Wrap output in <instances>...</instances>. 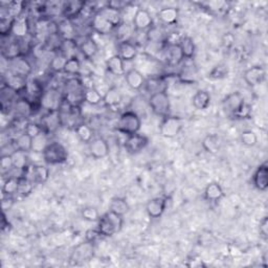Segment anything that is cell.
I'll use <instances>...</instances> for the list:
<instances>
[{"label": "cell", "mask_w": 268, "mask_h": 268, "mask_svg": "<svg viewBox=\"0 0 268 268\" xmlns=\"http://www.w3.org/2000/svg\"><path fill=\"white\" fill-rule=\"evenodd\" d=\"M101 233L99 232V229H89L86 232V241L95 243L97 240L101 237Z\"/></svg>", "instance_id": "680465c9"}, {"label": "cell", "mask_w": 268, "mask_h": 268, "mask_svg": "<svg viewBox=\"0 0 268 268\" xmlns=\"http://www.w3.org/2000/svg\"><path fill=\"white\" fill-rule=\"evenodd\" d=\"M3 54H4V57L10 61L13 59H16L18 57L23 56L20 43L17 42V41H14V42L8 44L6 50L3 51Z\"/></svg>", "instance_id": "7bdbcfd3"}, {"label": "cell", "mask_w": 268, "mask_h": 268, "mask_svg": "<svg viewBox=\"0 0 268 268\" xmlns=\"http://www.w3.org/2000/svg\"><path fill=\"white\" fill-rule=\"evenodd\" d=\"M85 7V2L81 0H72V1L63 2L61 6L62 15L65 17V19L71 20L73 18H77Z\"/></svg>", "instance_id": "5bb4252c"}, {"label": "cell", "mask_w": 268, "mask_h": 268, "mask_svg": "<svg viewBox=\"0 0 268 268\" xmlns=\"http://www.w3.org/2000/svg\"><path fill=\"white\" fill-rule=\"evenodd\" d=\"M149 106L152 110V112L157 116L164 117L169 115L171 104L170 98L167 92L164 90L153 92L149 99Z\"/></svg>", "instance_id": "277c9868"}, {"label": "cell", "mask_w": 268, "mask_h": 268, "mask_svg": "<svg viewBox=\"0 0 268 268\" xmlns=\"http://www.w3.org/2000/svg\"><path fill=\"white\" fill-rule=\"evenodd\" d=\"M43 161L49 164H61L68 159L66 148L58 142H53L48 145L42 152Z\"/></svg>", "instance_id": "3957f363"}, {"label": "cell", "mask_w": 268, "mask_h": 268, "mask_svg": "<svg viewBox=\"0 0 268 268\" xmlns=\"http://www.w3.org/2000/svg\"><path fill=\"white\" fill-rule=\"evenodd\" d=\"M123 216L108 211L102 215L98 221V229L103 237H112L119 233L123 228Z\"/></svg>", "instance_id": "6da1fadb"}, {"label": "cell", "mask_w": 268, "mask_h": 268, "mask_svg": "<svg viewBox=\"0 0 268 268\" xmlns=\"http://www.w3.org/2000/svg\"><path fill=\"white\" fill-rule=\"evenodd\" d=\"M60 100L61 98L59 92L54 89H50L42 95L40 102L43 108L48 109L49 111H54V110H58L60 107Z\"/></svg>", "instance_id": "2e32d148"}, {"label": "cell", "mask_w": 268, "mask_h": 268, "mask_svg": "<svg viewBox=\"0 0 268 268\" xmlns=\"http://www.w3.org/2000/svg\"><path fill=\"white\" fill-rule=\"evenodd\" d=\"M95 254V247L94 243L85 241L80 243L76 248L73 249L71 259L76 262H85L89 261L90 259L94 257Z\"/></svg>", "instance_id": "8fae6325"}, {"label": "cell", "mask_w": 268, "mask_h": 268, "mask_svg": "<svg viewBox=\"0 0 268 268\" xmlns=\"http://www.w3.org/2000/svg\"><path fill=\"white\" fill-rule=\"evenodd\" d=\"M148 144H149V138H148L146 135L135 133V134L127 136L126 141L124 143V147L127 153L135 155V154L141 153L148 146Z\"/></svg>", "instance_id": "8992f818"}, {"label": "cell", "mask_w": 268, "mask_h": 268, "mask_svg": "<svg viewBox=\"0 0 268 268\" xmlns=\"http://www.w3.org/2000/svg\"><path fill=\"white\" fill-rule=\"evenodd\" d=\"M23 7H24V2L22 1H14L8 3L7 6V16L12 17V18H18L21 16V13L23 12Z\"/></svg>", "instance_id": "816d5d0a"}, {"label": "cell", "mask_w": 268, "mask_h": 268, "mask_svg": "<svg viewBox=\"0 0 268 268\" xmlns=\"http://www.w3.org/2000/svg\"><path fill=\"white\" fill-rule=\"evenodd\" d=\"M79 50L86 59H92L99 53V46L92 38H86L79 46Z\"/></svg>", "instance_id": "4dcf8cb0"}, {"label": "cell", "mask_w": 268, "mask_h": 268, "mask_svg": "<svg viewBox=\"0 0 268 268\" xmlns=\"http://www.w3.org/2000/svg\"><path fill=\"white\" fill-rule=\"evenodd\" d=\"M266 78V71L265 68L261 65H255L249 67L244 71L243 79L246 84L249 87H257L261 85L262 83L265 81Z\"/></svg>", "instance_id": "52a82bcc"}, {"label": "cell", "mask_w": 268, "mask_h": 268, "mask_svg": "<svg viewBox=\"0 0 268 268\" xmlns=\"http://www.w3.org/2000/svg\"><path fill=\"white\" fill-rule=\"evenodd\" d=\"M109 211H111L119 216H125L130 212V206L123 197H113L109 203Z\"/></svg>", "instance_id": "f1b7e54d"}, {"label": "cell", "mask_w": 268, "mask_h": 268, "mask_svg": "<svg viewBox=\"0 0 268 268\" xmlns=\"http://www.w3.org/2000/svg\"><path fill=\"white\" fill-rule=\"evenodd\" d=\"M75 27L70 23V20L64 19L58 24V35L62 37L63 40L65 39H73L75 36Z\"/></svg>", "instance_id": "ab89813d"}, {"label": "cell", "mask_w": 268, "mask_h": 268, "mask_svg": "<svg viewBox=\"0 0 268 268\" xmlns=\"http://www.w3.org/2000/svg\"><path fill=\"white\" fill-rule=\"evenodd\" d=\"M137 49L136 46L130 41H122L118 42L117 45V56L121 58L124 62H131L137 57Z\"/></svg>", "instance_id": "e0dca14e"}, {"label": "cell", "mask_w": 268, "mask_h": 268, "mask_svg": "<svg viewBox=\"0 0 268 268\" xmlns=\"http://www.w3.org/2000/svg\"><path fill=\"white\" fill-rule=\"evenodd\" d=\"M29 32H30L29 20H27L25 17L21 16L15 18L11 31V34L15 37V38L21 40L25 38V36L29 34Z\"/></svg>", "instance_id": "ffe728a7"}, {"label": "cell", "mask_w": 268, "mask_h": 268, "mask_svg": "<svg viewBox=\"0 0 268 268\" xmlns=\"http://www.w3.org/2000/svg\"><path fill=\"white\" fill-rule=\"evenodd\" d=\"M24 132L34 138L35 136L44 132V128L36 123H27L24 126Z\"/></svg>", "instance_id": "11a10c76"}, {"label": "cell", "mask_w": 268, "mask_h": 268, "mask_svg": "<svg viewBox=\"0 0 268 268\" xmlns=\"http://www.w3.org/2000/svg\"><path fill=\"white\" fill-rule=\"evenodd\" d=\"M203 196L210 202H217L224 197V191L218 182H210L205 189Z\"/></svg>", "instance_id": "7402d4cb"}, {"label": "cell", "mask_w": 268, "mask_h": 268, "mask_svg": "<svg viewBox=\"0 0 268 268\" xmlns=\"http://www.w3.org/2000/svg\"><path fill=\"white\" fill-rule=\"evenodd\" d=\"M253 182L255 188L260 191V192H266L268 189V165L267 162H264L259 165L257 168L254 177Z\"/></svg>", "instance_id": "9a60e30c"}, {"label": "cell", "mask_w": 268, "mask_h": 268, "mask_svg": "<svg viewBox=\"0 0 268 268\" xmlns=\"http://www.w3.org/2000/svg\"><path fill=\"white\" fill-rule=\"evenodd\" d=\"M125 80L127 85L132 90H140L146 85V80L141 71L135 68L129 69L125 73Z\"/></svg>", "instance_id": "d6986e66"}, {"label": "cell", "mask_w": 268, "mask_h": 268, "mask_svg": "<svg viewBox=\"0 0 268 268\" xmlns=\"http://www.w3.org/2000/svg\"><path fill=\"white\" fill-rule=\"evenodd\" d=\"M83 100L86 102L87 104L96 106L103 102V96L96 87H88L84 90V95H83Z\"/></svg>", "instance_id": "836d02e7"}, {"label": "cell", "mask_w": 268, "mask_h": 268, "mask_svg": "<svg viewBox=\"0 0 268 268\" xmlns=\"http://www.w3.org/2000/svg\"><path fill=\"white\" fill-rule=\"evenodd\" d=\"M75 131L78 135V137L80 138V141L85 143V144H89L92 140H94V130H92V128L86 124H79L77 125V127L75 128Z\"/></svg>", "instance_id": "74e56055"}, {"label": "cell", "mask_w": 268, "mask_h": 268, "mask_svg": "<svg viewBox=\"0 0 268 268\" xmlns=\"http://www.w3.org/2000/svg\"><path fill=\"white\" fill-rule=\"evenodd\" d=\"M106 69L108 72H110L113 76H116V77L125 76V73H126L125 62L119 58L117 54H114V56H111L107 59Z\"/></svg>", "instance_id": "44dd1931"}, {"label": "cell", "mask_w": 268, "mask_h": 268, "mask_svg": "<svg viewBox=\"0 0 268 268\" xmlns=\"http://www.w3.org/2000/svg\"><path fill=\"white\" fill-rule=\"evenodd\" d=\"M259 233H260L261 237L263 239L268 238V218L265 216L260 221V224H259Z\"/></svg>", "instance_id": "6f0895ef"}, {"label": "cell", "mask_w": 268, "mask_h": 268, "mask_svg": "<svg viewBox=\"0 0 268 268\" xmlns=\"http://www.w3.org/2000/svg\"><path fill=\"white\" fill-rule=\"evenodd\" d=\"M82 66H81V61L78 59V57H73L70 59H67L65 66H64L63 72L67 73L69 76H79L81 72Z\"/></svg>", "instance_id": "b9f144b4"}, {"label": "cell", "mask_w": 268, "mask_h": 268, "mask_svg": "<svg viewBox=\"0 0 268 268\" xmlns=\"http://www.w3.org/2000/svg\"><path fill=\"white\" fill-rule=\"evenodd\" d=\"M159 16V19L167 25H173L177 23L178 17H179V11L178 8L174 6H168V7H162L161 10L157 13Z\"/></svg>", "instance_id": "cb8c5ba5"}, {"label": "cell", "mask_w": 268, "mask_h": 268, "mask_svg": "<svg viewBox=\"0 0 268 268\" xmlns=\"http://www.w3.org/2000/svg\"><path fill=\"white\" fill-rule=\"evenodd\" d=\"M60 122H61V118H60L58 110H54V111H49V113L45 115L43 119L42 127L46 131L53 132L60 126Z\"/></svg>", "instance_id": "1f68e13d"}, {"label": "cell", "mask_w": 268, "mask_h": 268, "mask_svg": "<svg viewBox=\"0 0 268 268\" xmlns=\"http://www.w3.org/2000/svg\"><path fill=\"white\" fill-rule=\"evenodd\" d=\"M15 146H16L15 150H19L25 153H29L32 151V148H33V137H31L29 134L23 132L15 140Z\"/></svg>", "instance_id": "8d00e7d4"}, {"label": "cell", "mask_w": 268, "mask_h": 268, "mask_svg": "<svg viewBox=\"0 0 268 268\" xmlns=\"http://www.w3.org/2000/svg\"><path fill=\"white\" fill-rule=\"evenodd\" d=\"M244 103H245L244 98L242 97L241 94H240V92L238 91L232 92V94L226 96V98L223 100L224 111L227 114L234 116L238 110L240 109V107H241Z\"/></svg>", "instance_id": "7c38bea8"}, {"label": "cell", "mask_w": 268, "mask_h": 268, "mask_svg": "<svg viewBox=\"0 0 268 268\" xmlns=\"http://www.w3.org/2000/svg\"><path fill=\"white\" fill-rule=\"evenodd\" d=\"M10 69L13 75L22 78H27L32 73V65L23 56L18 57L10 61Z\"/></svg>", "instance_id": "4fadbf2b"}, {"label": "cell", "mask_w": 268, "mask_h": 268, "mask_svg": "<svg viewBox=\"0 0 268 268\" xmlns=\"http://www.w3.org/2000/svg\"><path fill=\"white\" fill-rule=\"evenodd\" d=\"M82 218L88 222H97L100 219V213L95 207H85L81 211Z\"/></svg>", "instance_id": "7dc6e473"}, {"label": "cell", "mask_w": 268, "mask_h": 268, "mask_svg": "<svg viewBox=\"0 0 268 268\" xmlns=\"http://www.w3.org/2000/svg\"><path fill=\"white\" fill-rule=\"evenodd\" d=\"M32 177L37 183H45L50 178V169L42 164L34 165L32 169Z\"/></svg>", "instance_id": "d590c367"}, {"label": "cell", "mask_w": 268, "mask_h": 268, "mask_svg": "<svg viewBox=\"0 0 268 268\" xmlns=\"http://www.w3.org/2000/svg\"><path fill=\"white\" fill-rule=\"evenodd\" d=\"M91 26L94 31L100 35H108L114 30V26L100 12L97 13L94 18H92Z\"/></svg>", "instance_id": "ac0fdd59"}, {"label": "cell", "mask_w": 268, "mask_h": 268, "mask_svg": "<svg viewBox=\"0 0 268 268\" xmlns=\"http://www.w3.org/2000/svg\"><path fill=\"white\" fill-rule=\"evenodd\" d=\"M240 141L241 144L247 148L255 147L258 143V136L253 130H244L240 135Z\"/></svg>", "instance_id": "ee69618b"}, {"label": "cell", "mask_w": 268, "mask_h": 268, "mask_svg": "<svg viewBox=\"0 0 268 268\" xmlns=\"http://www.w3.org/2000/svg\"><path fill=\"white\" fill-rule=\"evenodd\" d=\"M252 111H253L252 106L249 105V104H247L246 102H245V103L241 107H240V109L238 110V111L236 112V114L234 116L237 117V118H240V119L248 118V117H251Z\"/></svg>", "instance_id": "9f6ffc18"}, {"label": "cell", "mask_w": 268, "mask_h": 268, "mask_svg": "<svg viewBox=\"0 0 268 268\" xmlns=\"http://www.w3.org/2000/svg\"><path fill=\"white\" fill-rule=\"evenodd\" d=\"M20 178L10 177L7 178L2 184V194L3 196H12L14 194L19 192Z\"/></svg>", "instance_id": "f35d334b"}, {"label": "cell", "mask_w": 268, "mask_h": 268, "mask_svg": "<svg viewBox=\"0 0 268 268\" xmlns=\"http://www.w3.org/2000/svg\"><path fill=\"white\" fill-rule=\"evenodd\" d=\"M142 127V119L136 112L134 111H126L119 116L118 121L116 122L115 129L123 134L131 135L138 133Z\"/></svg>", "instance_id": "7a4b0ae2"}, {"label": "cell", "mask_w": 268, "mask_h": 268, "mask_svg": "<svg viewBox=\"0 0 268 268\" xmlns=\"http://www.w3.org/2000/svg\"><path fill=\"white\" fill-rule=\"evenodd\" d=\"M117 33H116V38L119 40V42L122 41H128L129 36L131 34V27L127 23H122L117 27Z\"/></svg>", "instance_id": "db71d44e"}, {"label": "cell", "mask_w": 268, "mask_h": 268, "mask_svg": "<svg viewBox=\"0 0 268 268\" xmlns=\"http://www.w3.org/2000/svg\"><path fill=\"white\" fill-rule=\"evenodd\" d=\"M163 53L165 60L171 65H177L183 59L178 43H170Z\"/></svg>", "instance_id": "484cf974"}, {"label": "cell", "mask_w": 268, "mask_h": 268, "mask_svg": "<svg viewBox=\"0 0 268 268\" xmlns=\"http://www.w3.org/2000/svg\"><path fill=\"white\" fill-rule=\"evenodd\" d=\"M5 84L8 89H11L14 92H19V91L25 90L27 82H26L25 78L16 76L12 73V75L6 79Z\"/></svg>", "instance_id": "e575fe53"}, {"label": "cell", "mask_w": 268, "mask_h": 268, "mask_svg": "<svg viewBox=\"0 0 268 268\" xmlns=\"http://www.w3.org/2000/svg\"><path fill=\"white\" fill-rule=\"evenodd\" d=\"M66 61H67V58L61 53H58L51 61V68L56 72H61L63 71L64 66H65Z\"/></svg>", "instance_id": "681fc988"}, {"label": "cell", "mask_w": 268, "mask_h": 268, "mask_svg": "<svg viewBox=\"0 0 268 268\" xmlns=\"http://www.w3.org/2000/svg\"><path fill=\"white\" fill-rule=\"evenodd\" d=\"M50 144L49 142V137H48V134H46V132H42L40 133L39 135H37L33 138V148H32V151L33 152H36V153H41L44 151V149L46 147H48V145Z\"/></svg>", "instance_id": "60d3db41"}, {"label": "cell", "mask_w": 268, "mask_h": 268, "mask_svg": "<svg viewBox=\"0 0 268 268\" xmlns=\"http://www.w3.org/2000/svg\"><path fill=\"white\" fill-rule=\"evenodd\" d=\"M164 34L161 30L157 29V27H152L149 31L147 32V41L148 42H152V43H157V44H161L164 42Z\"/></svg>", "instance_id": "bcb514c9"}, {"label": "cell", "mask_w": 268, "mask_h": 268, "mask_svg": "<svg viewBox=\"0 0 268 268\" xmlns=\"http://www.w3.org/2000/svg\"><path fill=\"white\" fill-rule=\"evenodd\" d=\"M25 91L29 92V95L36 99H41L42 95L44 94L41 85L37 81L27 82V85L25 88Z\"/></svg>", "instance_id": "f907efd6"}, {"label": "cell", "mask_w": 268, "mask_h": 268, "mask_svg": "<svg viewBox=\"0 0 268 268\" xmlns=\"http://www.w3.org/2000/svg\"><path fill=\"white\" fill-rule=\"evenodd\" d=\"M183 128V119L179 116L167 115L162 117L160 125V133L164 138H175Z\"/></svg>", "instance_id": "5b68a950"}, {"label": "cell", "mask_w": 268, "mask_h": 268, "mask_svg": "<svg viewBox=\"0 0 268 268\" xmlns=\"http://www.w3.org/2000/svg\"><path fill=\"white\" fill-rule=\"evenodd\" d=\"M167 208V198L165 197H154L147 202L146 212L148 216L152 219L161 218Z\"/></svg>", "instance_id": "30bf717a"}, {"label": "cell", "mask_w": 268, "mask_h": 268, "mask_svg": "<svg viewBox=\"0 0 268 268\" xmlns=\"http://www.w3.org/2000/svg\"><path fill=\"white\" fill-rule=\"evenodd\" d=\"M13 157V163H14V169H24L26 167V161H27V153L19 150H15L12 153Z\"/></svg>", "instance_id": "c3c4849f"}, {"label": "cell", "mask_w": 268, "mask_h": 268, "mask_svg": "<svg viewBox=\"0 0 268 268\" xmlns=\"http://www.w3.org/2000/svg\"><path fill=\"white\" fill-rule=\"evenodd\" d=\"M89 152L90 155L95 160H103L109 155L110 148L108 142L104 137H95L89 144Z\"/></svg>", "instance_id": "9c48e42d"}, {"label": "cell", "mask_w": 268, "mask_h": 268, "mask_svg": "<svg viewBox=\"0 0 268 268\" xmlns=\"http://www.w3.org/2000/svg\"><path fill=\"white\" fill-rule=\"evenodd\" d=\"M132 24L138 32H148L153 27V18L145 8L138 7L134 14Z\"/></svg>", "instance_id": "ba28073f"}, {"label": "cell", "mask_w": 268, "mask_h": 268, "mask_svg": "<svg viewBox=\"0 0 268 268\" xmlns=\"http://www.w3.org/2000/svg\"><path fill=\"white\" fill-rule=\"evenodd\" d=\"M15 111L21 116H27L33 111V105L27 100H19L15 105Z\"/></svg>", "instance_id": "f6af8a7d"}, {"label": "cell", "mask_w": 268, "mask_h": 268, "mask_svg": "<svg viewBox=\"0 0 268 268\" xmlns=\"http://www.w3.org/2000/svg\"><path fill=\"white\" fill-rule=\"evenodd\" d=\"M192 105L197 110H206L211 105V95L207 90H198L192 98Z\"/></svg>", "instance_id": "4316f807"}, {"label": "cell", "mask_w": 268, "mask_h": 268, "mask_svg": "<svg viewBox=\"0 0 268 268\" xmlns=\"http://www.w3.org/2000/svg\"><path fill=\"white\" fill-rule=\"evenodd\" d=\"M178 46L181 51L183 59H192L195 54L196 46L190 36H182L178 41Z\"/></svg>", "instance_id": "d4e9b609"}, {"label": "cell", "mask_w": 268, "mask_h": 268, "mask_svg": "<svg viewBox=\"0 0 268 268\" xmlns=\"http://www.w3.org/2000/svg\"><path fill=\"white\" fill-rule=\"evenodd\" d=\"M0 168H1V173H8L12 169H14L13 157L12 154H4L0 159Z\"/></svg>", "instance_id": "f5cc1de1"}, {"label": "cell", "mask_w": 268, "mask_h": 268, "mask_svg": "<svg viewBox=\"0 0 268 268\" xmlns=\"http://www.w3.org/2000/svg\"><path fill=\"white\" fill-rule=\"evenodd\" d=\"M100 13L114 26V29H117V27L123 23L122 12L118 11V10H115V8H112V7L106 5L105 7L102 8Z\"/></svg>", "instance_id": "f546056e"}, {"label": "cell", "mask_w": 268, "mask_h": 268, "mask_svg": "<svg viewBox=\"0 0 268 268\" xmlns=\"http://www.w3.org/2000/svg\"><path fill=\"white\" fill-rule=\"evenodd\" d=\"M79 50V46L77 44V42L75 41V39H65L62 40L61 45H60V53L62 54H64L67 59L77 57L76 54L77 51Z\"/></svg>", "instance_id": "d6a6232c"}, {"label": "cell", "mask_w": 268, "mask_h": 268, "mask_svg": "<svg viewBox=\"0 0 268 268\" xmlns=\"http://www.w3.org/2000/svg\"><path fill=\"white\" fill-rule=\"evenodd\" d=\"M123 96L117 87H110L103 96V103L108 107H115L122 103Z\"/></svg>", "instance_id": "83f0119b"}, {"label": "cell", "mask_w": 268, "mask_h": 268, "mask_svg": "<svg viewBox=\"0 0 268 268\" xmlns=\"http://www.w3.org/2000/svg\"><path fill=\"white\" fill-rule=\"evenodd\" d=\"M202 148L207 153L216 155L221 149V140L216 133L206 135L202 141Z\"/></svg>", "instance_id": "603a6c76"}]
</instances>
